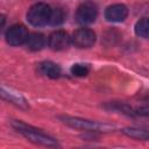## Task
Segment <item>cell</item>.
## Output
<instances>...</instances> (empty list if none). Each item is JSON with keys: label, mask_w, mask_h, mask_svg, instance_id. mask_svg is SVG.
Masks as SVG:
<instances>
[{"label": "cell", "mask_w": 149, "mask_h": 149, "mask_svg": "<svg viewBox=\"0 0 149 149\" xmlns=\"http://www.w3.org/2000/svg\"><path fill=\"white\" fill-rule=\"evenodd\" d=\"M90 72V66L88 64H81V63H76L71 66V73L76 77H85Z\"/></svg>", "instance_id": "5bb4252c"}, {"label": "cell", "mask_w": 149, "mask_h": 149, "mask_svg": "<svg viewBox=\"0 0 149 149\" xmlns=\"http://www.w3.org/2000/svg\"><path fill=\"white\" fill-rule=\"evenodd\" d=\"M97 16H98V8L95 3H93L92 1L83 2L78 7L76 14V19L80 24H90L95 21Z\"/></svg>", "instance_id": "277c9868"}, {"label": "cell", "mask_w": 149, "mask_h": 149, "mask_svg": "<svg viewBox=\"0 0 149 149\" xmlns=\"http://www.w3.org/2000/svg\"><path fill=\"white\" fill-rule=\"evenodd\" d=\"M63 122L72 128L77 129H83V130H90V132H109L114 127L107 123H101V122H95V121H90L80 118H73V116H62L61 118Z\"/></svg>", "instance_id": "7a4b0ae2"}, {"label": "cell", "mask_w": 149, "mask_h": 149, "mask_svg": "<svg viewBox=\"0 0 149 149\" xmlns=\"http://www.w3.org/2000/svg\"><path fill=\"white\" fill-rule=\"evenodd\" d=\"M123 134H126L127 136L132 137V139H136V140H148V132L144 129H140V128H134V127H127L123 128Z\"/></svg>", "instance_id": "7c38bea8"}, {"label": "cell", "mask_w": 149, "mask_h": 149, "mask_svg": "<svg viewBox=\"0 0 149 149\" xmlns=\"http://www.w3.org/2000/svg\"><path fill=\"white\" fill-rule=\"evenodd\" d=\"M148 30H149V26H148V19L147 17H142L140 21L136 22L135 24V33L136 35L147 38L148 37Z\"/></svg>", "instance_id": "4fadbf2b"}, {"label": "cell", "mask_w": 149, "mask_h": 149, "mask_svg": "<svg viewBox=\"0 0 149 149\" xmlns=\"http://www.w3.org/2000/svg\"><path fill=\"white\" fill-rule=\"evenodd\" d=\"M28 29L23 24H14L6 33V40L10 45H21L28 38Z\"/></svg>", "instance_id": "8992f818"}, {"label": "cell", "mask_w": 149, "mask_h": 149, "mask_svg": "<svg viewBox=\"0 0 149 149\" xmlns=\"http://www.w3.org/2000/svg\"><path fill=\"white\" fill-rule=\"evenodd\" d=\"M5 22H6V17H5V15H2V14H0V30H1V28L3 27V24H5Z\"/></svg>", "instance_id": "e0dca14e"}, {"label": "cell", "mask_w": 149, "mask_h": 149, "mask_svg": "<svg viewBox=\"0 0 149 149\" xmlns=\"http://www.w3.org/2000/svg\"><path fill=\"white\" fill-rule=\"evenodd\" d=\"M63 21H64V12L61 8L51 9L50 17H49V23L52 24V26H58Z\"/></svg>", "instance_id": "9a60e30c"}, {"label": "cell", "mask_w": 149, "mask_h": 149, "mask_svg": "<svg viewBox=\"0 0 149 149\" xmlns=\"http://www.w3.org/2000/svg\"><path fill=\"white\" fill-rule=\"evenodd\" d=\"M71 38L69 37L68 33H65L64 30H56L54 31L48 40V44L50 47V49L55 50V51H62L65 50L69 45H70Z\"/></svg>", "instance_id": "52a82bcc"}, {"label": "cell", "mask_w": 149, "mask_h": 149, "mask_svg": "<svg viewBox=\"0 0 149 149\" xmlns=\"http://www.w3.org/2000/svg\"><path fill=\"white\" fill-rule=\"evenodd\" d=\"M0 98L5 99V100H8L20 107H27V102L26 100L23 99V97H21L19 93L16 92H13L6 87H1L0 86Z\"/></svg>", "instance_id": "9c48e42d"}, {"label": "cell", "mask_w": 149, "mask_h": 149, "mask_svg": "<svg viewBox=\"0 0 149 149\" xmlns=\"http://www.w3.org/2000/svg\"><path fill=\"white\" fill-rule=\"evenodd\" d=\"M26 44H27L28 49H30V50H34V51L41 50L44 47V44H45V37L41 33L29 34L28 38L26 41Z\"/></svg>", "instance_id": "8fae6325"}, {"label": "cell", "mask_w": 149, "mask_h": 149, "mask_svg": "<svg viewBox=\"0 0 149 149\" xmlns=\"http://www.w3.org/2000/svg\"><path fill=\"white\" fill-rule=\"evenodd\" d=\"M128 15V8L125 5L115 3L106 8L105 10V17L107 21L111 22H121L123 21Z\"/></svg>", "instance_id": "ba28073f"}, {"label": "cell", "mask_w": 149, "mask_h": 149, "mask_svg": "<svg viewBox=\"0 0 149 149\" xmlns=\"http://www.w3.org/2000/svg\"><path fill=\"white\" fill-rule=\"evenodd\" d=\"M12 126L20 133L22 134L24 137H27L29 141L34 142V143H38L42 146H47V147H55L57 146V142L55 139H52L51 136L47 135L45 133H43L42 130L31 127L29 125H26L21 121H12Z\"/></svg>", "instance_id": "6da1fadb"}, {"label": "cell", "mask_w": 149, "mask_h": 149, "mask_svg": "<svg viewBox=\"0 0 149 149\" xmlns=\"http://www.w3.org/2000/svg\"><path fill=\"white\" fill-rule=\"evenodd\" d=\"M71 41L77 48H90L95 42V34L88 28H80L73 33Z\"/></svg>", "instance_id": "5b68a950"}, {"label": "cell", "mask_w": 149, "mask_h": 149, "mask_svg": "<svg viewBox=\"0 0 149 149\" xmlns=\"http://www.w3.org/2000/svg\"><path fill=\"white\" fill-rule=\"evenodd\" d=\"M109 108L111 109H115L120 113H123L126 115H129V116H134L135 115V112L133 111V108L130 106H128L127 104H121V102H112L109 104Z\"/></svg>", "instance_id": "2e32d148"}, {"label": "cell", "mask_w": 149, "mask_h": 149, "mask_svg": "<svg viewBox=\"0 0 149 149\" xmlns=\"http://www.w3.org/2000/svg\"><path fill=\"white\" fill-rule=\"evenodd\" d=\"M50 12H51V8L47 3L38 2L29 8L27 13V19L33 26H36V27L44 26L49 23Z\"/></svg>", "instance_id": "3957f363"}, {"label": "cell", "mask_w": 149, "mask_h": 149, "mask_svg": "<svg viewBox=\"0 0 149 149\" xmlns=\"http://www.w3.org/2000/svg\"><path fill=\"white\" fill-rule=\"evenodd\" d=\"M38 71L49 78H58L61 76V68L57 64L49 61L42 62L38 65Z\"/></svg>", "instance_id": "30bf717a"}]
</instances>
